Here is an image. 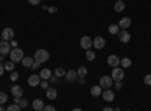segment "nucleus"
<instances>
[{
	"instance_id": "f257e3e1",
	"label": "nucleus",
	"mask_w": 151,
	"mask_h": 111,
	"mask_svg": "<svg viewBox=\"0 0 151 111\" xmlns=\"http://www.w3.org/2000/svg\"><path fill=\"white\" fill-rule=\"evenodd\" d=\"M33 59H35V62H38V63H45V62L50 59V53L47 50H44V48H40V50L35 51Z\"/></svg>"
},
{
	"instance_id": "f03ea898",
	"label": "nucleus",
	"mask_w": 151,
	"mask_h": 111,
	"mask_svg": "<svg viewBox=\"0 0 151 111\" xmlns=\"http://www.w3.org/2000/svg\"><path fill=\"white\" fill-rule=\"evenodd\" d=\"M9 57H11V62H14V63H18V62L23 60L24 57V51L21 50V48H12L11 53H9Z\"/></svg>"
},
{
	"instance_id": "7ed1b4c3",
	"label": "nucleus",
	"mask_w": 151,
	"mask_h": 111,
	"mask_svg": "<svg viewBox=\"0 0 151 111\" xmlns=\"http://www.w3.org/2000/svg\"><path fill=\"white\" fill-rule=\"evenodd\" d=\"M0 36H2V41H8V42H11L12 39H14V36H15V32L12 30L11 27H5Z\"/></svg>"
},
{
	"instance_id": "20e7f679",
	"label": "nucleus",
	"mask_w": 151,
	"mask_h": 111,
	"mask_svg": "<svg viewBox=\"0 0 151 111\" xmlns=\"http://www.w3.org/2000/svg\"><path fill=\"white\" fill-rule=\"evenodd\" d=\"M112 84H113V80L110 75H103L101 78H100V87L101 89H110L112 87Z\"/></svg>"
},
{
	"instance_id": "39448f33",
	"label": "nucleus",
	"mask_w": 151,
	"mask_h": 111,
	"mask_svg": "<svg viewBox=\"0 0 151 111\" xmlns=\"http://www.w3.org/2000/svg\"><path fill=\"white\" fill-rule=\"evenodd\" d=\"M110 77L113 81H122L124 80V69L122 68H113Z\"/></svg>"
},
{
	"instance_id": "423d86ee",
	"label": "nucleus",
	"mask_w": 151,
	"mask_h": 111,
	"mask_svg": "<svg viewBox=\"0 0 151 111\" xmlns=\"http://www.w3.org/2000/svg\"><path fill=\"white\" fill-rule=\"evenodd\" d=\"M92 47L97 48V50H103L106 47V39L101 38V36H97L95 39H92Z\"/></svg>"
},
{
	"instance_id": "0eeeda50",
	"label": "nucleus",
	"mask_w": 151,
	"mask_h": 111,
	"mask_svg": "<svg viewBox=\"0 0 151 111\" xmlns=\"http://www.w3.org/2000/svg\"><path fill=\"white\" fill-rule=\"evenodd\" d=\"M11 50H12V47H11V44L8 41H2V42H0V54H2V56H8L11 53Z\"/></svg>"
},
{
	"instance_id": "6e6552de",
	"label": "nucleus",
	"mask_w": 151,
	"mask_h": 111,
	"mask_svg": "<svg viewBox=\"0 0 151 111\" xmlns=\"http://www.w3.org/2000/svg\"><path fill=\"white\" fill-rule=\"evenodd\" d=\"M27 84L30 86V87H36V86L41 84V77L36 75V74H32V75L27 78Z\"/></svg>"
},
{
	"instance_id": "1a4fd4ad",
	"label": "nucleus",
	"mask_w": 151,
	"mask_h": 111,
	"mask_svg": "<svg viewBox=\"0 0 151 111\" xmlns=\"http://www.w3.org/2000/svg\"><path fill=\"white\" fill-rule=\"evenodd\" d=\"M118 39H119V42H122V44H127V42H130L132 36H130V33H129L127 30H119V32H118Z\"/></svg>"
},
{
	"instance_id": "9d476101",
	"label": "nucleus",
	"mask_w": 151,
	"mask_h": 111,
	"mask_svg": "<svg viewBox=\"0 0 151 111\" xmlns=\"http://www.w3.org/2000/svg\"><path fill=\"white\" fill-rule=\"evenodd\" d=\"M119 63H121V59H119L118 56L110 54V56L107 57V65H109V66H112V68H118Z\"/></svg>"
},
{
	"instance_id": "9b49d317",
	"label": "nucleus",
	"mask_w": 151,
	"mask_h": 111,
	"mask_svg": "<svg viewBox=\"0 0 151 111\" xmlns=\"http://www.w3.org/2000/svg\"><path fill=\"white\" fill-rule=\"evenodd\" d=\"M80 47L83 48V50H91V47H92V39L89 38V36H83V38L80 39Z\"/></svg>"
},
{
	"instance_id": "f8f14e48",
	"label": "nucleus",
	"mask_w": 151,
	"mask_h": 111,
	"mask_svg": "<svg viewBox=\"0 0 151 111\" xmlns=\"http://www.w3.org/2000/svg\"><path fill=\"white\" fill-rule=\"evenodd\" d=\"M118 26H119V29H121V30H127V29L132 26V20H130L129 17H124V18H121V20H119Z\"/></svg>"
},
{
	"instance_id": "ddd939ff",
	"label": "nucleus",
	"mask_w": 151,
	"mask_h": 111,
	"mask_svg": "<svg viewBox=\"0 0 151 111\" xmlns=\"http://www.w3.org/2000/svg\"><path fill=\"white\" fill-rule=\"evenodd\" d=\"M101 96H103V99H104L106 102H112L113 99H115V93H113L110 89H104L103 93H101Z\"/></svg>"
},
{
	"instance_id": "4468645a",
	"label": "nucleus",
	"mask_w": 151,
	"mask_h": 111,
	"mask_svg": "<svg viewBox=\"0 0 151 111\" xmlns=\"http://www.w3.org/2000/svg\"><path fill=\"white\" fill-rule=\"evenodd\" d=\"M11 92H12V96H14V98H23V87H21V86H12V87H11Z\"/></svg>"
},
{
	"instance_id": "2eb2a0df",
	"label": "nucleus",
	"mask_w": 151,
	"mask_h": 111,
	"mask_svg": "<svg viewBox=\"0 0 151 111\" xmlns=\"http://www.w3.org/2000/svg\"><path fill=\"white\" fill-rule=\"evenodd\" d=\"M45 96L48 98L50 101H53V99L58 98V90L55 87H48V89H45Z\"/></svg>"
},
{
	"instance_id": "dca6fc26",
	"label": "nucleus",
	"mask_w": 151,
	"mask_h": 111,
	"mask_svg": "<svg viewBox=\"0 0 151 111\" xmlns=\"http://www.w3.org/2000/svg\"><path fill=\"white\" fill-rule=\"evenodd\" d=\"M76 78H79V77H77V71H74V69H71V71H67V74H65V80H67L68 83H73V81H76Z\"/></svg>"
},
{
	"instance_id": "f3484780",
	"label": "nucleus",
	"mask_w": 151,
	"mask_h": 111,
	"mask_svg": "<svg viewBox=\"0 0 151 111\" xmlns=\"http://www.w3.org/2000/svg\"><path fill=\"white\" fill-rule=\"evenodd\" d=\"M33 62H35V59H32V57H29V56H24L23 60H21V63H23L24 68H32Z\"/></svg>"
},
{
	"instance_id": "a211bd4d",
	"label": "nucleus",
	"mask_w": 151,
	"mask_h": 111,
	"mask_svg": "<svg viewBox=\"0 0 151 111\" xmlns=\"http://www.w3.org/2000/svg\"><path fill=\"white\" fill-rule=\"evenodd\" d=\"M40 77H41V80H50V78H52V71L47 69V68L41 69V72H40Z\"/></svg>"
},
{
	"instance_id": "6ab92c4d",
	"label": "nucleus",
	"mask_w": 151,
	"mask_h": 111,
	"mask_svg": "<svg viewBox=\"0 0 151 111\" xmlns=\"http://www.w3.org/2000/svg\"><path fill=\"white\" fill-rule=\"evenodd\" d=\"M32 107H33L35 111H42V108H44L45 105H44V102H42L41 99H35V101L32 102Z\"/></svg>"
},
{
	"instance_id": "aec40b11",
	"label": "nucleus",
	"mask_w": 151,
	"mask_h": 111,
	"mask_svg": "<svg viewBox=\"0 0 151 111\" xmlns=\"http://www.w3.org/2000/svg\"><path fill=\"white\" fill-rule=\"evenodd\" d=\"M101 93H103V89L100 87V86H92L91 87V95L92 96H100Z\"/></svg>"
},
{
	"instance_id": "412c9836",
	"label": "nucleus",
	"mask_w": 151,
	"mask_h": 111,
	"mask_svg": "<svg viewBox=\"0 0 151 111\" xmlns=\"http://www.w3.org/2000/svg\"><path fill=\"white\" fill-rule=\"evenodd\" d=\"M113 8H115V11H116V12H122V11L125 9V3H124V2H121V0H116L115 5H113Z\"/></svg>"
},
{
	"instance_id": "4be33fe9",
	"label": "nucleus",
	"mask_w": 151,
	"mask_h": 111,
	"mask_svg": "<svg viewBox=\"0 0 151 111\" xmlns=\"http://www.w3.org/2000/svg\"><path fill=\"white\" fill-rule=\"evenodd\" d=\"M88 75V68L86 66H80L79 69H77V77L79 78H85Z\"/></svg>"
},
{
	"instance_id": "5701e85b",
	"label": "nucleus",
	"mask_w": 151,
	"mask_h": 111,
	"mask_svg": "<svg viewBox=\"0 0 151 111\" xmlns=\"http://www.w3.org/2000/svg\"><path fill=\"white\" fill-rule=\"evenodd\" d=\"M119 30H121V29H119L118 24H110V26H109V33H110V35H118Z\"/></svg>"
},
{
	"instance_id": "b1692460",
	"label": "nucleus",
	"mask_w": 151,
	"mask_h": 111,
	"mask_svg": "<svg viewBox=\"0 0 151 111\" xmlns=\"http://www.w3.org/2000/svg\"><path fill=\"white\" fill-rule=\"evenodd\" d=\"M3 66H5V71H8V72H14V68H15V63L14 62H6V63H3Z\"/></svg>"
},
{
	"instance_id": "393cba45",
	"label": "nucleus",
	"mask_w": 151,
	"mask_h": 111,
	"mask_svg": "<svg viewBox=\"0 0 151 111\" xmlns=\"http://www.w3.org/2000/svg\"><path fill=\"white\" fill-rule=\"evenodd\" d=\"M119 65H121L124 69H125V68H130V66H132V60L127 59V57H124V59H121V63H119Z\"/></svg>"
},
{
	"instance_id": "a878e982",
	"label": "nucleus",
	"mask_w": 151,
	"mask_h": 111,
	"mask_svg": "<svg viewBox=\"0 0 151 111\" xmlns=\"http://www.w3.org/2000/svg\"><path fill=\"white\" fill-rule=\"evenodd\" d=\"M65 74H67V71H65L64 68H56V69H55V75H56L58 78L65 77Z\"/></svg>"
},
{
	"instance_id": "bb28decb",
	"label": "nucleus",
	"mask_w": 151,
	"mask_h": 111,
	"mask_svg": "<svg viewBox=\"0 0 151 111\" xmlns=\"http://www.w3.org/2000/svg\"><path fill=\"white\" fill-rule=\"evenodd\" d=\"M6 111H21V107H20L18 104L14 102V104H11V105L6 108Z\"/></svg>"
},
{
	"instance_id": "cd10ccee",
	"label": "nucleus",
	"mask_w": 151,
	"mask_h": 111,
	"mask_svg": "<svg viewBox=\"0 0 151 111\" xmlns=\"http://www.w3.org/2000/svg\"><path fill=\"white\" fill-rule=\"evenodd\" d=\"M85 57H86V60L92 62V60H95V53H94V51H91V50H88V51H86V54H85Z\"/></svg>"
},
{
	"instance_id": "c85d7f7f",
	"label": "nucleus",
	"mask_w": 151,
	"mask_h": 111,
	"mask_svg": "<svg viewBox=\"0 0 151 111\" xmlns=\"http://www.w3.org/2000/svg\"><path fill=\"white\" fill-rule=\"evenodd\" d=\"M6 101H8V95L5 92H0V105L6 104Z\"/></svg>"
},
{
	"instance_id": "c756f323",
	"label": "nucleus",
	"mask_w": 151,
	"mask_h": 111,
	"mask_svg": "<svg viewBox=\"0 0 151 111\" xmlns=\"http://www.w3.org/2000/svg\"><path fill=\"white\" fill-rule=\"evenodd\" d=\"M18 105H20L21 108H27L29 102H27V99H24V98H21V99H20V102H18Z\"/></svg>"
},
{
	"instance_id": "7c9ffc66",
	"label": "nucleus",
	"mask_w": 151,
	"mask_h": 111,
	"mask_svg": "<svg viewBox=\"0 0 151 111\" xmlns=\"http://www.w3.org/2000/svg\"><path fill=\"white\" fill-rule=\"evenodd\" d=\"M144 83H145L147 86H151V74H148V75L144 77Z\"/></svg>"
},
{
	"instance_id": "2f4dec72",
	"label": "nucleus",
	"mask_w": 151,
	"mask_h": 111,
	"mask_svg": "<svg viewBox=\"0 0 151 111\" xmlns=\"http://www.w3.org/2000/svg\"><path fill=\"white\" fill-rule=\"evenodd\" d=\"M18 80V72L14 71V72H11V81H17Z\"/></svg>"
},
{
	"instance_id": "473e14b6",
	"label": "nucleus",
	"mask_w": 151,
	"mask_h": 111,
	"mask_svg": "<svg viewBox=\"0 0 151 111\" xmlns=\"http://www.w3.org/2000/svg\"><path fill=\"white\" fill-rule=\"evenodd\" d=\"M42 111H56V108H55L53 105H45V107L42 108Z\"/></svg>"
},
{
	"instance_id": "72a5a7b5",
	"label": "nucleus",
	"mask_w": 151,
	"mask_h": 111,
	"mask_svg": "<svg viewBox=\"0 0 151 111\" xmlns=\"http://www.w3.org/2000/svg\"><path fill=\"white\" fill-rule=\"evenodd\" d=\"M40 86H41L42 89H48V80H42Z\"/></svg>"
},
{
	"instance_id": "f704fd0d",
	"label": "nucleus",
	"mask_w": 151,
	"mask_h": 111,
	"mask_svg": "<svg viewBox=\"0 0 151 111\" xmlns=\"http://www.w3.org/2000/svg\"><path fill=\"white\" fill-rule=\"evenodd\" d=\"M115 89L116 90H121L122 89V81H115Z\"/></svg>"
},
{
	"instance_id": "c9c22d12",
	"label": "nucleus",
	"mask_w": 151,
	"mask_h": 111,
	"mask_svg": "<svg viewBox=\"0 0 151 111\" xmlns=\"http://www.w3.org/2000/svg\"><path fill=\"white\" fill-rule=\"evenodd\" d=\"M27 2H29L30 5H33V6H36V5H40V3H41V0H27Z\"/></svg>"
},
{
	"instance_id": "e433bc0d",
	"label": "nucleus",
	"mask_w": 151,
	"mask_h": 111,
	"mask_svg": "<svg viewBox=\"0 0 151 111\" xmlns=\"http://www.w3.org/2000/svg\"><path fill=\"white\" fill-rule=\"evenodd\" d=\"M3 74H5V66L0 63V77H3Z\"/></svg>"
},
{
	"instance_id": "4c0bfd02",
	"label": "nucleus",
	"mask_w": 151,
	"mask_h": 111,
	"mask_svg": "<svg viewBox=\"0 0 151 111\" xmlns=\"http://www.w3.org/2000/svg\"><path fill=\"white\" fill-rule=\"evenodd\" d=\"M9 44H11V47H12V48H17V45H18V44H17V41H15V39H12V41H11V42H9Z\"/></svg>"
},
{
	"instance_id": "58836bf2",
	"label": "nucleus",
	"mask_w": 151,
	"mask_h": 111,
	"mask_svg": "<svg viewBox=\"0 0 151 111\" xmlns=\"http://www.w3.org/2000/svg\"><path fill=\"white\" fill-rule=\"evenodd\" d=\"M40 65H41V63H38V62H33V65H32L30 69H38V68H40Z\"/></svg>"
},
{
	"instance_id": "ea45409f",
	"label": "nucleus",
	"mask_w": 151,
	"mask_h": 111,
	"mask_svg": "<svg viewBox=\"0 0 151 111\" xmlns=\"http://www.w3.org/2000/svg\"><path fill=\"white\" fill-rule=\"evenodd\" d=\"M47 11H48V12H50V14H55V12H56V11H58V9H56V8H55V6H52V8H48V9H47Z\"/></svg>"
},
{
	"instance_id": "a19ab883",
	"label": "nucleus",
	"mask_w": 151,
	"mask_h": 111,
	"mask_svg": "<svg viewBox=\"0 0 151 111\" xmlns=\"http://www.w3.org/2000/svg\"><path fill=\"white\" fill-rule=\"evenodd\" d=\"M103 111H115V110H113L112 107H104V108H103Z\"/></svg>"
},
{
	"instance_id": "79ce46f5",
	"label": "nucleus",
	"mask_w": 151,
	"mask_h": 111,
	"mask_svg": "<svg viewBox=\"0 0 151 111\" xmlns=\"http://www.w3.org/2000/svg\"><path fill=\"white\" fill-rule=\"evenodd\" d=\"M20 99H21V98H14V102H15V104H18V102H20Z\"/></svg>"
},
{
	"instance_id": "37998d69",
	"label": "nucleus",
	"mask_w": 151,
	"mask_h": 111,
	"mask_svg": "<svg viewBox=\"0 0 151 111\" xmlns=\"http://www.w3.org/2000/svg\"><path fill=\"white\" fill-rule=\"evenodd\" d=\"M71 111H83L82 108H74V110H71Z\"/></svg>"
},
{
	"instance_id": "c03bdc74",
	"label": "nucleus",
	"mask_w": 151,
	"mask_h": 111,
	"mask_svg": "<svg viewBox=\"0 0 151 111\" xmlns=\"http://www.w3.org/2000/svg\"><path fill=\"white\" fill-rule=\"evenodd\" d=\"M0 111H6V110L3 108V105H0Z\"/></svg>"
},
{
	"instance_id": "a18cd8bd",
	"label": "nucleus",
	"mask_w": 151,
	"mask_h": 111,
	"mask_svg": "<svg viewBox=\"0 0 151 111\" xmlns=\"http://www.w3.org/2000/svg\"><path fill=\"white\" fill-rule=\"evenodd\" d=\"M2 62H3V56H2V54H0V63H2Z\"/></svg>"
},
{
	"instance_id": "49530a36",
	"label": "nucleus",
	"mask_w": 151,
	"mask_h": 111,
	"mask_svg": "<svg viewBox=\"0 0 151 111\" xmlns=\"http://www.w3.org/2000/svg\"><path fill=\"white\" fill-rule=\"evenodd\" d=\"M0 42H2V36H0Z\"/></svg>"
},
{
	"instance_id": "de8ad7c7",
	"label": "nucleus",
	"mask_w": 151,
	"mask_h": 111,
	"mask_svg": "<svg viewBox=\"0 0 151 111\" xmlns=\"http://www.w3.org/2000/svg\"><path fill=\"white\" fill-rule=\"evenodd\" d=\"M125 111H130V110H125Z\"/></svg>"
},
{
	"instance_id": "09e8293b",
	"label": "nucleus",
	"mask_w": 151,
	"mask_h": 111,
	"mask_svg": "<svg viewBox=\"0 0 151 111\" xmlns=\"http://www.w3.org/2000/svg\"><path fill=\"white\" fill-rule=\"evenodd\" d=\"M121 2H124V0H121Z\"/></svg>"
}]
</instances>
